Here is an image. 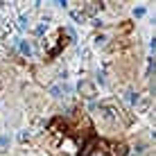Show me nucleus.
I'll use <instances>...</instances> for the list:
<instances>
[{
	"mask_svg": "<svg viewBox=\"0 0 156 156\" xmlns=\"http://www.w3.org/2000/svg\"><path fill=\"white\" fill-rule=\"evenodd\" d=\"M18 50L23 52V55H32V48H30L27 41H18Z\"/></svg>",
	"mask_w": 156,
	"mask_h": 156,
	"instance_id": "3",
	"label": "nucleus"
},
{
	"mask_svg": "<svg viewBox=\"0 0 156 156\" xmlns=\"http://www.w3.org/2000/svg\"><path fill=\"white\" fill-rule=\"evenodd\" d=\"M79 90L84 93V98H95V86L90 82H82L79 84Z\"/></svg>",
	"mask_w": 156,
	"mask_h": 156,
	"instance_id": "1",
	"label": "nucleus"
},
{
	"mask_svg": "<svg viewBox=\"0 0 156 156\" xmlns=\"http://www.w3.org/2000/svg\"><path fill=\"white\" fill-rule=\"evenodd\" d=\"M27 138H30V133H25V131H23V133H20V136H18V140H20V143H25V140H27Z\"/></svg>",
	"mask_w": 156,
	"mask_h": 156,
	"instance_id": "7",
	"label": "nucleus"
},
{
	"mask_svg": "<svg viewBox=\"0 0 156 156\" xmlns=\"http://www.w3.org/2000/svg\"><path fill=\"white\" fill-rule=\"evenodd\" d=\"M61 93H68V86H52L50 88V95H55V98H61Z\"/></svg>",
	"mask_w": 156,
	"mask_h": 156,
	"instance_id": "2",
	"label": "nucleus"
},
{
	"mask_svg": "<svg viewBox=\"0 0 156 156\" xmlns=\"http://www.w3.org/2000/svg\"><path fill=\"white\" fill-rule=\"evenodd\" d=\"M125 154H127L125 145H113V156H125Z\"/></svg>",
	"mask_w": 156,
	"mask_h": 156,
	"instance_id": "4",
	"label": "nucleus"
},
{
	"mask_svg": "<svg viewBox=\"0 0 156 156\" xmlns=\"http://www.w3.org/2000/svg\"><path fill=\"white\" fill-rule=\"evenodd\" d=\"M18 27H20V30H25V27H27V16H20V20H18Z\"/></svg>",
	"mask_w": 156,
	"mask_h": 156,
	"instance_id": "5",
	"label": "nucleus"
},
{
	"mask_svg": "<svg viewBox=\"0 0 156 156\" xmlns=\"http://www.w3.org/2000/svg\"><path fill=\"white\" fill-rule=\"evenodd\" d=\"M127 100L131 102V104H136V102H138V95H136V93H127Z\"/></svg>",
	"mask_w": 156,
	"mask_h": 156,
	"instance_id": "6",
	"label": "nucleus"
}]
</instances>
